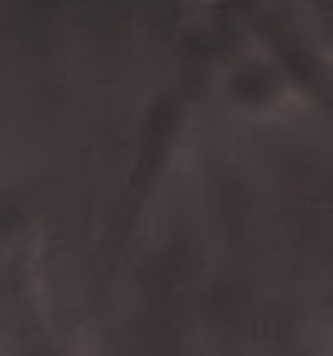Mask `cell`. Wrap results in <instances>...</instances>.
<instances>
[]
</instances>
